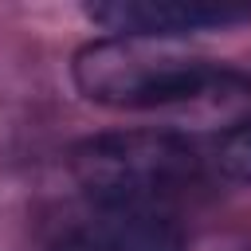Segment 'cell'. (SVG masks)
<instances>
[{"instance_id":"6da1fadb","label":"cell","mask_w":251,"mask_h":251,"mask_svg":"<svg viewBox=\"0 0 251 251\" xmlns=\"http://www.w3.org/2000/svg\"><path fill=\"white\" fill-rule=\"evenodd\" d=\"M75 86L86 102L110 110L184 114L200 129H235L251 118V78L176 39L102 35L75 51Z\"/></svg>"},{"instance_id":"7a4b0ae2","label":"cell","mask_w":251,"mask_h":251,"mask_svg":"<svg viewBox=\"0 0 251 251\" xmlns=\"http://www.w3.org/2000/svg\"><path fill=\"white\" fill-rule=\"evenodd\" d=\"M71 173L86 200L165 208L196 184V149L169 129H114L94 133L71 149Z\"/></svg>"},{"instance_id":"3957f363","label":"cell","mask_w":251,"mask_h":251,"mask_svg":"<svg viewBox=\"0 0 251 251\" xmlns=\"http://www.w3.org/2000/svg\"><path fill=\"white\" fill-rule=\"evenodd\" d=\"M47 251H184V231L165 208L82 200L55 220Z\"/></svg>"},{"instance_id":"277c9868","label":"cell","mask_w":251,"mask_h":251,"mask_svg":"<svg viewBox=\"0 0 251 251\" xmlns=\"http://www.w3.org/2000/svg\"><path fill=\"white\" fill-rule=\"evenodd\" d=\"M82 16L106 35L180 39L212 27H231L251 12L231 4H204V0H106V4H86Z\"/></svg>"},{"instance_id":"5b68a950","label":"cell","mask_w":251,"mask_h":251,"mask_svg":"<svg viewBox=\"0 0 251 251\" xmlns=\"http://www.w3.org/2000/svg\"><path fill=\"white\" fill-rule=\"evenodd\" d=\"M216 169L235 180V184H251V118L239 122L235 129H227L216 145Z\"/></svg>"}]
</instances>
